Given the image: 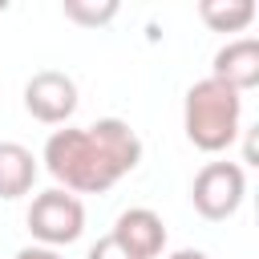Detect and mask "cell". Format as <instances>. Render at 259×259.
Masks as SVG:
<instances>
[{
  "instance_id": "cell-1",
  "label": "cell",
  "mask_w": 259,
  "mask_h": 259,
  "mask_svg": "<svg viewBox=\"0 0 259 259\" xmlns=\"http://www.w3.org/2000/svg\"><path fill=\"white\" fill-rule=\"evenodd\" d=\"M45 170L69 194H105L142 162V138L121 117H97L93 125L53 130L45 142Z\"/></svg>"
},
{
  "instance_id": "cell-2",
  "label": "cell",
  "mask_w": 259,
  "mask_h": 259,
  "mask_svg": "<svg viewBox=\"0 0 259 259\" xmlns=\"http://www.w3.org/2000/svg\"><path fill=\"white\" fill-rule=\"evenodd\" d=\"M239 121H243V93H235L231 85H223L214 77H202V81H194L186 89L182 130H186L194 150H202V154L231 150V142L243 130Z\"/></svg>"
},
{
  "instance_id": "cell-3",
  "label": "cell",
  "mask_w": 259,
  "mask_h": 259,
  "mask_svg": "<svg viewBox=\"0 0 259 259\" xmlns=\"http://www.w3.org/2000/svg\"><path fill=\"white\" fill-rule=\"evenodd\" d=\"M28 231H32V239H40V247H53V251L77 243L81 231H85V206H81V198L69 194V190H61V186L36 194L32 206H28Z\"/></svg>"
},
{
  "instance_id": "cell-4",
  "label": "cell",
  "mask_w": 259,
  "mask_h": 259,
  "mask_svg": "<svg viewBox=\"0 0 259 259\" xmlns=\"http://www.w3.org/2000/svg\"><path fill=\"white\" fill-rule=\"evenodd\" d=\"M247 198V174L239 162H206L190 182V202L202 219L223 223L231 219Z\"/></svg>"
},
{
  "instance_id": "cell-5",
  "label": "cell",
  "mask_w": 259,
  "mask_h": 259,
  "mask_svg": "<svg viewBox=\"0 0 259 259\" xmlns=\"http://www.w3.org/2000/svg\"><path fill=\"white\" fill-rule=\"evenodd\" d=\"M24 109L40 125H65L77 113V81L61 69H40L24 85Z\"/></svg>"
},
{
  "instance_id": "cell-6",
  "label": "cell",
  "mask_w": 259,
  "mask_h": 259,
  "mask_svg": "<svg viewBox=\"0 0 259 259\" xmlns=\"http://www.w3.org/2000/svg\"><path fill=\"white\" fill-rule=\"evenodd\" d=\"M134 259H158L166 247V223L162 214H154L150 206H130L117 214L113 231H109Z\"/></svg>"
},
{
  "instance_id": "cell-7",
  "label": "cell",
  "mask_w": 259,
  "mask_h": 259,
  "mask_svg": "<svg viewBox=\"0 0 259 259\" xmlns=\"http://www.w3.org/2000/svg\"><path fill=\"white\" fill-rule=\"evenodd\" d=\"M210 77L231 85L235 93H247L259 85V40L255 36H239V40H227L219 53H214V65H210Z\"/></svg>"
},
{
  "instance_id": "cell-8",
  "label": "cell",
  "mask_w": 259,
  "mask_h": 259,
  "mask_svg": "<svg viewBox=\"0 0 259 259\" xmlns=\"http://www.w3.org/2000/svg\"><path fill=\"white\" fill-rule=\"evenodd\" d=\"M36 182V158L20 142H0V198H20Z\"/></svg>"
},
{
  "instance_id": "cell-9",
  "label": "cell",
  "mask_w": 259,
  "mask_h": 259,
  "mask_svg": "<svg viewBox=\"0 0 259 259\" xmlns=\"http://www.w3.org/2000/svg\"><path fill=\"white\" fill-rule=\"evenodd\" d=\"M198 16L214 32H243L255 20V0H202Z\"/></svg>"
},
{
  "instance_id": "cell-10",
  "label": "cell",
  "mask_w": 259,
  "mask_h": 259,
  "mask_svg": "<svg viewBox=\"0 0 259 259\" xmlns=\"http://www.w3.org/2000/svg\"><path fill=\"white\" fill-rule=\"evenodd\" d=\"M65 16L73 20V24H85V28H97V24H105V20H113L117 16V0H65Z\"/></svg>"
},
{
  "instance_id": "cell-11",
  "label": "cell",
  "mask_w": 259,
  "mask_h": 259,
  "mask_svg": "<svg viewBox=\"0 0 259 259\" xmlns=\"http://www.w3.org/2000/svg\"><path fill=\"white\" fill-rule=\"evenodd\" d=\"M85 259H134V255H130L113 235H105V239H97V243L89 247V255H85Z\"/></svg>"
},
{
  "instance_id": "cell-12",
  "label": "cell",
  "mask_w": 259,
  "mask_h": 259,
  "mask_svg": "<svg viewBox=\"0 0 259 259\" xmlns=\"http://www.w3.org/2000/svg\"><path fill=\"white\" fill-rule=\"evenodd\" d=\"M12 259H61V255H57L53 247H20Z\"/></svg>"
},
{
  "instance_id": "cell-13",
  "label": "cell",
  "mask_w": 259,
  "mask_h": 259,
  "mask_svg": "<svg viewBox=\"0 0 259 259\" xmlns=\"http://www.w3.org/2000/svg\"><path fill=\"white\" fill-rule=\"evenodd\" d=\"M170 259H210L206 251H194V247H182V251H174Z\"/></svg>"
}]
</instances>
